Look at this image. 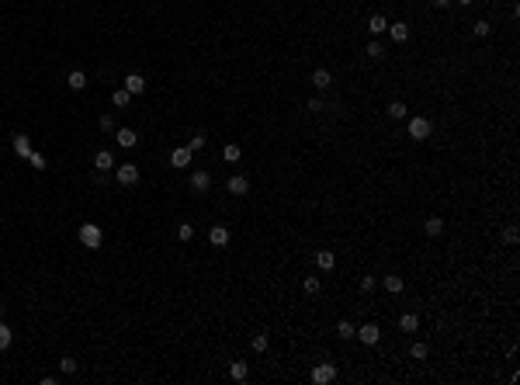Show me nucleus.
Segmentation results:
<instances>
[{
	"instance_id": "423d86ee",
	"label": "nucleus",
	"mask_w": 520,
	"mask_h": 385,
	"mask_svg": "<svg viewBox=\"0 0 520 385\" xmlns=\"http://www.w3.org/2000/svg\"><path fill=\"white\" fill-rule=\"evenodd\" d=\"M212 188V173L208 170H194L191 173V191H208Z\"/></svg>"
},
{
	"instance_id": "6e6552de",
	"label": "nucleus",
	"mask_w": 520,
	"mask_h": 385,
	"mask_svg": "<svg viewBox=\"0 0 520 385\" xmlns=\"http://www.w3.org/2000/svg\"><path fill=\"white\" fill-rule=\"evenodd\" d=\"M409 135H413L416 142L426 139V135H430V122H426V118H413V122H409Z\"/></svg>"
},
{
	"instance_id": "9b49d317",
	"label": "nucleus",
	"mask_w": 520,
	"mask_h": 385,
	"mask_svg": "<svg viewBox=\"0 0 520 385\" xmlns=\"http://www.w3.org/2000/svg\"><path fill=\"white\" fill-rule=\"evenodd\" d=\"M229 375H232V382H247V378H250V365H247V361H232Z\"/></svg>"
},
{
	"instance_id": "7c9ffc66",
	"label": "nucleus",
	"mask_w": 520,
	"mask_h": 385,
	"mask_svg": "<svg viewBox=\"0 0 520 385\" xmlns=\"http://www.w3.org/2000/svg\"><path fill=\"white\" fill-rule=\"evenodd\" d=\"M250 344H253V350H257V354H264V350H267V333H253Z\"/></svg>"
},
{
	"instance_id": "393cba45",
	"label": "nucleus",
	"mask_w": 520,
	"mask_h": 385,
	"mask_svg": "<svg viewBox=\"0 0 520 385\" xmlns=\"http://www.w3.org/2000/svg\"><path fill=\"white\" fill-rule=\"evenodd\" d=\"M205 142H208V139H205V132H194L191 139H188V150H191V153H198V150H205Z\"/></svg>"
},
{
	"instance_id": "2f4dec72",
	"label": "nucleus",
	"mask_w": 520,
	"mask_h": 385,
	"mask_svg": "<svg viewBox=\"0 0 520 385\" xmlns=\"http://www.w3.org/2000/svg\"><path fill=\"white\" fill-rule=\"evenodd\" d=\"M472 32H475L479 39H485V35L493 32V24H489V21H475V24H472Z\"/></svg>"
},
{
	"instance_id": "ea45409f",
	"label": "nucleus",
	"mask_w": 520,
	"mask_h": 385,
	"mask_svg": "<svg viewBox=\"0 0 520 385\" xmlns=\"http://www.w3.org/2000/svg\"><path fill=\"white\" fill-rule=\"evenodd\" d=\"M430 4H434V7H447L451 0H430Z\"/></svg>"
},
{
	"instance_id": "5701e85b",
	"label": "nucleus",
	"mask_w": 520,
	"mask_h": 385,
	"mask_svg": "<svg viewBox=\"0 0 520 385\" xmlns=\"http://www.w3.org/2000/svg\"><path fill=\"white\" fill-rule=\"evenodd\" d=\"M337 337H340V340H350V337H354V323H350V319H340V323H337Z\"/></svg>"
},
{
	"instance_id": "473e14b6",
	"label": "nucleus",
	"mask_w": 520,
	"mask_h": 385,
	"mask_svg": "<svg viewBox=\"0 0 520 385\" xmlns=\"http://www.w3.org/2000/svg\"><path fill=\"white\" fill-rule=\"evenodd\" d=\"M28 163H32L35 170H45V156H42V153H35V150H32V156H28Z\"/></svg>"
},
{
	"instance_id": "a211bd4d",
	"label": "nucleus",
	"mask_w": 520,
	"mask_h": 385,
	"mask_svg": "<svg viewBox=\"0 0 520 385\" xmlns=\"http://www.w3.org/2000/svg\"><path fill=\"white\" fill-rule=\"evenodd\" d=\"M368 32H371V35H385V32H388V21L382 18V14H375V18L368 21Z\"/></svg>"
},
{
	"instance_id": "dca6fc26",
	"label": "nucleus",
	"mask_w": 520,
	"mask_h": 385,
	"mask_svg": "<svg viewBox=\"0 0 520 385\" xmlns=\"http://www.w3.org/2000/svg\"><path fill=\"white\" fill-rule=\"evenodd\" d=\"M135 142H139V135H135L132 129H118V146H121V150H132Z\"/></svg>"
},
{
	"instance_id": "2eb2a0df",
	"label": "nucleus",
	"mask_w": 520,
	"mask_h": 385,
	"mask_svg": "<svg viewBox=\"0 0 520 385\" xmlns=\"http://www.w3.org/2000/svg\"><path fill=\"white\" fill-rule=\"evenodd\" d=\"M125 91H129V94H142V91H146V80L139 77V73H129V77H125Z\"/></svg>"
},
{
	"instance_id": "aec40b11",
	"label": "nucleus",
	"mask_w": 520,
	"mask_h": 385,
	"mask_svg": "<svg viewBox=\"0 0 520 385\" xmlns=\"http://www.w3.org/2000/svg\"><path fill=\"white\" fill-rule=\"evenodd\" d=\"M385 288H388V295H399V291L406 288V281L399 278V274H388V278H385Z\"/></svg>"
},
{
	"instance_id": "79ce46f5",
	"label": "nucleus",
	"mask_w": 520,
	"mask_h": 385,
	"mask_svg": "<svg viewBox=\"0 0 520 385\" xmlns=\"http://www.w3.org/2000/svg\"><path fill=\"white\" fill-rule=\"evenodd\" d=\"M0 316H4V306H0Z\"/></svg>"
},
{
	"instance_id": "39448f33",
	"label": "nucleus",
	"mask_w": 520,
	"mask_h": 385,
	"mask_svg": "<svg viewBox=\"0 0 520 385\" xmlns=\"http://www.w3.org/2000/svg\"><path fill=\"white\" fill-rule=\"evenodd\" d=\"M229 240L232 236H229L226 226H212V229H208V243H212V247H229Z\"/></svg>"
},
{
	"instance_id": "cd10ccee",
	"label": "nucleus",
	"mask_w": 520,
	"mask_h": 385,
	"mask_svg": "<svg viewBox=\"0 0 520 385\" xmlns=\"http://www.w3.org/2000/svg\"><path fill=\"white\" fill-rule=\"evenodd\" d=\"M426 232H430V236H441V232H444V219H437V215L426 219Z\"/></svg>"
},
{
	"instance_id": "c756f323",
	"label": "nucleus",
	"mask_w": 520,
	"mask_h": 385,
	"mask_svg": "<svg viewBox=\"0 0 520 385\" xmlns=\"http://www.w3.org/2000/svg\"><path fill=\"white\" fill-rule=\"evenodd\" d=\"M364 52H368L371 59H382V56H385V45H382V42H368Z\"/></svg>"
},
{
	"instance_id": "a878e982",
	"label": "nucleus",
	"mask_w": 520,
	"mask_h": 385,
	"mask_svg": "<svg viewBox=\"0 0 520 385\" xmlns=\"http://www.w3.org/2000/svg\"><path fill=\"white\" fill-rule=\"evenodd\" d=\"M177 240H184V243H191V240H194V226H191V222H180V226H177Z\"/></svg>"
},
{
	"instance_id": "7ed1b4c3",
	"label": "nucleus",
	"mask_w": 520,
	"mask_h": 385,
	"mask_svg": "<svg viewBox=\"0 0 520 385\" xmlns=\"http://www.w3.org/2000/svg\"><path fill=\"white\" fill-rule=\"evenodd\" d=\"M312 382H316V385H329V382H337V365H319L316 371H312Z\"/></svg>"
},
{
	"instance_id": "58836bf2",
	"label": "nucleus",
	"mask_w": 520,
	"mask_h": 385,
	"mask_svg": "<svg viewBox=\"0 0 520 385\" xmlns=\"http://www.w3.org/2000/svg\"><path fill=\"white\" fill-rule=\"evenodd\" d=\"M375 288V278H361V291H371Z\"/></svg>"
},
{
	"instance_id": "412c9836",
	"label": "nucleus",
	"mask_w": 520,
	"mask_h": 385,
	"mask_svg": "<svg viewBox=\"0 0 520 385\" xmlns=\"http://www.w3.org/2000/svg\"><path fill=\"white\" fill-rule=\"evenodd\" d=\"M239 156H243V150H239L236 142H229V146H222V160H226V163H236Z\"/></svg>"
},
{
	"instance_id": "bb28decb",
	"label": "nucleus",
	"mask_w": 520,
	"mask_h": 385,
	"mask_svg": "<svg viewBox=\"0 0 520 385\" xmlns=\"http://www.w3.org/2000/svg\"><path fill=\"white\" fill-rule=\"evenodd\" d=\"M388 115H392V118H406V115H409V108H406L403 101H392V104H388Z\"/></svg>"
},
{
	"instance_id": "ddd939ff",
	"label": "nucleus",
	"mask_w": 520,
	"mask_h": 385,
	"mask_svg": "<svg viewBox=\"0 0 520 385\" xmlns=\"http://www.w3.org/2000/svg\"><path fill=\"white\" fill-rule=\"evenodd\" d=\"M388 39H392V42H406V39H409V24H403V21L388 24Z\"/></svg>"
},
{
	"instance_id": "9d476101",
	"label": "nucleus",
	"mask_w": 520,
	"mask_h": 385,
	"mask_svg": "<svg viewBox=\"0 0 520 385\" xmlns=\"http://www.w3.org/2000/svg\"><path fill=\"white\" fill-rule=\"evenodd\" d=\"M399 330H403V333H416V330H420V316H416V312H403V316H399Z\"/></svg>"
},
{
	"instance_id": "f8f14e48",
	"label": "nucleus",
	"mask_w": 520,
	"mask_h": 385,
	"mask_svg": "<svg viewBox=\"0 0 520 385\" xmlns=\"http://www.w3.org/2000/svg\"><path fill=\"white\" fill-rule=\"evenodd\" d=\"M94 167H97L101 173H108V170H111V167H115V156H111V150H101V153L94 156Z\"/></svg>"
},
{
	"instance_id": "0eeeda50",
	"label": "nucleus",
	"mask_w": 520,
	"mask_h": 385,
	"mask_svg": "<svg viewBox=\"0 0 520 385\" xmlns=\"http://www.w3.org/2000/svg\"><path fill=\"white\" fill-rule=\"evenodd\" d=\"M226 191H229V194H236V198H239V194H247V191H250V181H247L243 173H236V177H229V184H226Z\"/></svg>"
},
{
	"instance_id": "e433bc0d",
	"label": "nucleus",
	"mask_w": 520,
	"mask_h": 385,
	"mask_svg": "<svg viewBox=\"0 0 520 385\" xmlns=\"http://www.w3.org/2000/svg\"><path fill=\"white\" fill-rule=\"evenodd\" d=\"M503 243H510V247H513V243H517V229H513V226H510V229L503 232Z\"/></svg>"
},
{
	"instance_id": "c9c22d12",
	"label": "nucleus",
	"mask_w": 520,
	"mask_h": 385,
	"mask_svg": "<svg viewBox=\"0 0 520 385\" xmlns=\"http://www.w3.org/2000/svg\"><path fill=\"white\" fill-rule=\"evenodd\" d=\"M302 285H305V295H316L319 291V278H305Z\"/></svg>"
},
{
	"instance_id": "b1692460",
	"label": "nucleus",
	"mask_w": 520,
	"mask_h": 385,
	"mask_svg": "<svg viewBox=\"0 0 520 385\" xmlns=\"http://www.w3.org/2000/svg\"><path fill=\"white\" fill-rule=\"evenodd\" d=\"M11 340H14V330L7 327V323H0V350H7Z\"/></svg>"
},
{
	"instance_id": "f257e3e1",
	"label": "nucleus",
	"mask_w": 520,
	"mask_h": 385,
	"mask_svg": "<svg viewBox=\"0 0 520 385\" xmlns=\"http://www.w3.org/2000/svg\"><path fill=\"white\" fill-rule=\"evenodd\" d=\"M80 243H83L87 250H101V243H104V232H101V226H94V222H83V226H80Z\"/></svg>"
},
{
	"instance_id": "f704fd0d",
	"label": "nucleus",
	"mask_w": 520,
	"mask_h": 385,
	"mask_svg": "<svg viewBox=\"0 0 520 385\" xmlns=\"http://www.w3.org/2000/svg\"><path fill=\"white\" fill-rule=\"evenodd\" d=\"M426 354H430V347H426V344H413V358H416V361H423Z\"/></svg>"
},
{
	"instance_id": "4468645a",
	"label": "nucleus",
	"mask_w": 520,
	"mask_h": 385,
	"mask_svg": "<svg viewBox=\"0 0 520 385\" xmlns=\"http://www.w3.org/2000/svg\"><path fill=\"white\" fill-rule=\"evenodd\" d=\"M191 150H188V146H180V150H173V153H170V163H173V167H188V163H191Z\"/></svg>"
},
{
	"instance_id": "1a4fd4ad",
	"label": "nucleus",
	"mask_w": 520,
	"mask_h": 385,
	"mask_svg": "<svg viewBox=\"0 0 520 385\" xmlns=\"http://www.w3.org/2000/svg\"><path fill=\"white\" fill-rule=\"evenodd\" d=\"M329 83H333V73H329V70H323V66L312 70V87H316V91H326Z\"/></svg>"
},
{
	"instance_id": "c85d7f7f",
	"label": "nucleus",
	"mask_w": 520,
	"mask_h": 385,
	"mask_svg": "<svg viewBox=\"0 0 520 385\" xmlns=\"http://www.w3.org/2000/svg\"><path fill=\"white\" fill-rule=\"evenodd\" d=\"M129 97H132V94L121 87V91H115V94H111V104H115V108H125V104H129Z\"/></svg>"
},
{
	"instance_id": "a19ab883",
	"label": "nucleus",
	"mask_w": 520,
	"mask_h": 385,
	"mask_svg": "<svg viewBox=\"0 0 520 385\" xmlns=\"http://www.w3.org/2000/svg\"><path fill=\"white\" fill-rule=\"evenodd\" d=\"M451 4H465V7H468V4H472V0H451Z\"/></svg>"
},
{
	"instance_id": "f3484780",
	"label": "nucleus",
	"mask_w": 520,
	"mask_h": 385,
	"mask_svg": "<svg viewBox=\"0 0 520 385\" xmlns=\"http://www.w3.org/2000/svg\"><path fill=\"white\" fill-rule=\"evenodd\" d=\"M14 153L24 156V160L32 156V139H28V135H14Z\"/></svg>"
},
{
	"instance_id": "4c0bfd02",
	"label": "nucleus",
	"mask_w": 520,
	"mask_h": 385,
	"mask_svg": "<svg viewBox=\"0 0 520 385\" xmlns=\"http://www.w3.org/2000/svg\"><path fill=\"white\" fill-rule=\"evenodd\" d=\"M97 125H101L104 132H111V125H115V122H111V115H101V122H97Z\"/></svg>"
},
{
	"instance_id": "4be33fe9",
	"label": "nucleus",
	"mask_w": 520,
	"mask_h": 385,
	"mask_svg": "<svg viewBox=\"0 0 520 385\" xmlns=\"http://www.w3.org/2000/svg\"><path fill=\"white\" fill-rule=\"evenodd\" d=\"M66 83H70V91H83V87H87V77H83V73H80V70H73V73H70V80H66Z\"/></svg>"
},
{
	"instance_id": "f03ea898",
	"label": "nucleus",
	"mask_w": 520,
	"mask_h": 385,
	"mask_svg": "<svg viewBox=\"0 0 520 385\" xmlns=\"http://www.w3.org/2000/svg\"><path fill=\"white\" fill-rule=\"evenodd\" d=\"M115 173H118V184H125V188H132L135 181H139V167L135 163H121Z\"/></svg>"
},
{
	"instance_id": "72a5a7b5",
	"label": "nucleus",
	"mask_w": 520,
	"mask_h": 385,
	"mask_svg": "<svg viewBox=\"0 0 520 385\" xmlns=\"http://www.w3.org/2000/svg\"><path fill=\"white\" fill-rule=\"evenodd\" d=\"M59 368H63L66 375H73V371H77V358H63V361H59Z\"/></svg>"
},
{
	"instance_id": "6ab92c4d",
	"label": "nucleus",
	"mask_w": 520,
	"mask_h": 385,
	"mask_svg": "<svg viewBox=\"0 0 520 385\" xmlns=\"http://www.w3.org/2000/svg\"><path fill=\"white\" fill-rule=\"evenodd\" d=\"M316 264L323 271H333V264H337V257H333V250H319L316 253Z\"/></svg>"
},
{
	"instance_id": "20e7f679",
	"label": "nucleus",
	"mask_w": 520,
	"mask_h": 385,
	"mask_svg": "<svg viewBox=\"0 0 520 385\" xmlns=\"http://www.w3.org/2000/svg\"><path fill=\"white\" fill-rule=\"evenodd\" d=\"M354 337H361V344H368V347H371V344H378V337H382V330L375 327V323H364V327H361V330H354Z\"/></svg>"
}]
</instances>
